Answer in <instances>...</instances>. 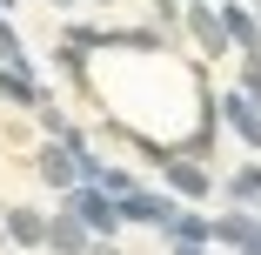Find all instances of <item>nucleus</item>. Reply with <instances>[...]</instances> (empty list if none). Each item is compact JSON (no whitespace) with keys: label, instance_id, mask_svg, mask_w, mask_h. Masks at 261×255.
<instances>
[{"label":"nucleus","instance_id":"obj_1","mask_svg":"<svg viewBox=\"0 0 261 255\" xmlns=\"http://www.w3.org/2000/svg\"><path fill=\"white\" fill-rule=\"evenodd\" d=\"M67 208L87 222V235H114V228H121V201L100 188V181H74V188H67Z\"/></svg>","mask_w":261,"mask_h":255},{"label":"nucleus","instance_id":"obj_2","mask_svg":"<svg viewBox=\"0 0 261 255\" xmlns=\"http://www.w3.org/2000/svg\"><path fill=\"white\" fill-rule=\"evenodd\" d=\"M114 201H121V228H127V222H147V228H168V222H174V201H168V195L127 188V195H114Z\"/></svg>","mask_w":261,"mask_h":255},{"label":"nucleus","instance_id":"obj_3","mask_svg":"<svg viewBox=\"0 0 261 255\" xmlns=\"http://www.w3.org/2000/svg\"><path fill=\"white\" fill-rule=\"evenodd\" d=\"M221 121H228L248 148H261V101H248V94H221Z\"/></svg>","mask_w":261,"mask_h":255},{"label":"nucleus","instance_id":"obj_4","mask_svg":"<svg viewBox=\"0 0 261 255\" xmlns=\"http://www.w3.org/2000/svg\"><path fill=\"white\" fill-rule=\"evenodd\" d=\"M87 242H94V235H87V222H81L74 208H61L54 222H47V248H54V255H87Z\"/></svg>","mask_w":261,"mask_h":255},{"label":"nucleus","instance_id":"obj_5","mask_svg":"<svg viewBox=\"0 0 261 255\" xmlns=\"http://www.w3.org/2000/svg\"><path fill=\"white\" fill-rule=\"evenodd\" d=\"M0 94H7L14 108H40V87H34L27 61H7V67H0Z\"/></svg>","mask_w":261,"mask_h":255},{"label":"nucleus","instance_id":"obj_6","mask_svg":"<svg viewBox=\"0 0 261 255\" xmlns=\"http://www.w3.org/2000/svg\"><path fill=\"white\" fill-rule=\"evenodd\" d=\"M221 27H228V40H241V54H261V20L248 14V7H221Z\"/></svg>","mask_w":261,"mask_h":255},{"label":"nucleus","instance_id":"obj_7","mask_svg":"<svg viewBox=\"0 0 261 255\" xmlns=\"http://www.w3.org/2000/svg\"><path fill=\"white\" fill-rule=\"evenodd\" d=\"M161 168H168V188H181L188 201H194V195H207V168H201V161H188V155H168Z\"/></svg>","mask_w":261,"mask_h":255},{"label":"nucleus","instance_id":"obj_8","mask_svg":"<svg viewBox=\"0 0 261 255\" xmlns=\"http://www.w3.org/2000/svg\"><path fill=\"white\" fill-rule=\"evenodd\" d=\"M188 27H194V40L207 47V54H221V47H228V27H221V14H207V7H194V14H188Z\"/></svg>","mask_w":261,"mask_h":255},{"label":"nucleus","instance_id":"obj_9","mask_svg":"<svg viewBox=\"0 0 261 255\" xmlns=\"http://www.w3.org/2000/svg\"><path fill=\"white\" fill-rule=\"evenodd\" d=\"M7 235L27 242V248H40V242H47V222H40L34 208H7Z\"/></svg>","mask_w":261,"mask_h":255},{"label":"nucleus","instance_id":"obj_10","mask_svg":"<svg viewBox=\"0 0 261 255\" xmlns=\"http://www.w3.org/2000/svg\"><path fill=\"white\" fill-rule=\"evenodd\" d=\"M254 228H261V222H254V215H241V208H234V215H221V222H215V242H228V248H241V242H248V235H254Z\"/></svg>","mask_w":261,"mask_h":255},{"label":"nucleus","instance_id":"obj_11","mask_svg":"<svg viewBox=\"0 0 261 255\" xmlns=\"http://www.w3.org/2000/svg\"><path fill=\"white\" fill-rule=\"evenodd\" d=\"M228 201H261V168H234L228 175Z\"/></svg>","mask_w":261,"mask_h":255},{"label":"nucleus","instance_id":"obj_12","mask_svg":"<svg viewBox=\"0 0 261 255\" xmlns=\"http://www.w3.org/2000/svg\"><path fill=\"white\" fill-rule=\"evenodd\" d=\"M241 87H248V101H261V54H248V67H241Z\"/></svg>","mask_w":261,"mask_h":255},{"label":"nucleus","instance_id":"obj_13","mask_svg":"<svg viewBox=\"0 0 261 255\" xmlns=\"http://www.w3.org/2000/svg\"><path fill=\"white\" fill-rule=\"evenodd\" d=\"M0 54H7V61H27V54H20V34H14L7 20H0Z\"/></svg>","mask_w":261,"mask_h":255},{"label":"nucleus","instance_id":"obj_14","mask_svg":"<svg viewBox=\"0 0 261 255\" xmlns=\"http://www.w3.org/2000/svg\"><path fill=\"white\" fill-rule=\"evenodd\" d=\"M234 255H261V228H254V235H248V242H241Z\"/></svg>","mask_w":261,"mask_h":255},{"label":"nucleus","instance_id":"obj_15","mask_svg":"<svg viewBox=\"0 0 261 255\" xmlns=\"http://www.w3.org/2000/svg\"><path fill=\"white\" fill-rule=\"evenodd\" d=\"M61 7H67V0H61Z\"/></svg>","mask_w":261,"mask_h":255}]
</instances>
